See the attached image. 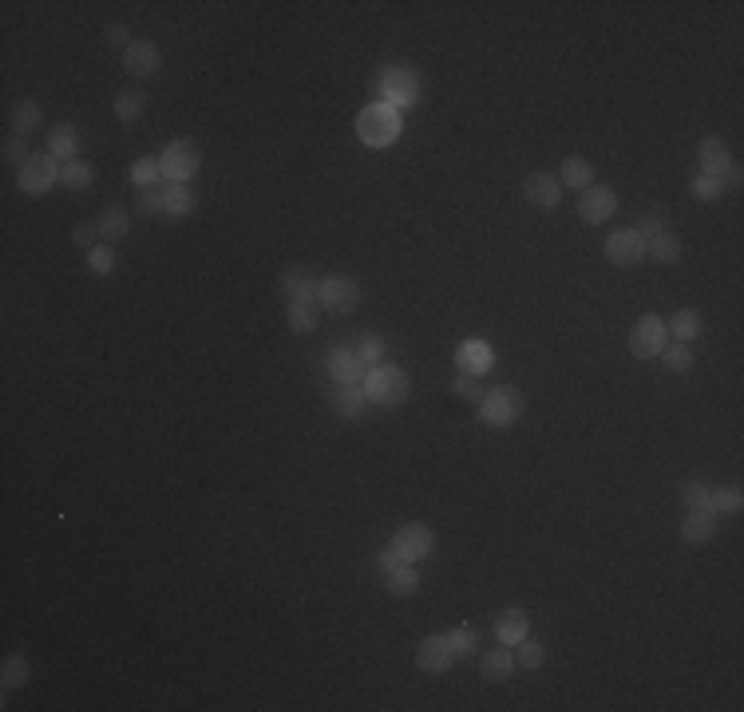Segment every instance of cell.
I'll return each instance as SVG.
<instances>
[{
	"instance_id": "f1b7e54d",
	"label": "cell",
	"mask_w": 744,
	"mask_h": 712,
	"mask_svg": "<svg viewBox=\"0 0 744 712\" xmlns=\"http://www.w3.org/2000/svg\"><path fill=\"white\" fill-rule=\"evenodd\" d=\"M286 321H289L293 333H313L317 321H321V305H317V297L289 301V305H286Z\"/></svg>"
},
{
	"instance_id": "277c9868",
	"label": "cell",
	"mask_w": 744,
	"mask_h": 712,
	"mask_svg": "<svg viewBox=\"0 0 744 712\" xmlns=\"http://www.w3.org/2000/svg\"><path fill=\"white\" fill-rule=\"evenodd\" d=\"M377 95H380V103L396 107V112H408L420 100V75L408 63H388L377 80Z\"/></svg>"
},
{
	"instance_id": "4fadbf2b",
	"label": "cell",
	"mask_w": 744,
	"mask_h": 712,
	"mask_svg": "<svg viewBox=\"0 0 744 712\" xmlns=\"http://www.w3.org/2000/svg\"><path fill=\"white\" fill-rule=\"evenodd\" d=\"M416 665H420L424 673H447L455 665V653L452 645H447V633H432V638L420 641V649H416Z\"/></svg>"
},
{
	"instance_id": "7dc6e473",
	"label": "cell",
	"mask_w": 744,
	"mask_h": 712,
	"mask_svg": "<svg viewBox=\"0 0 744 712\" xmlns=\"http://www.w3.org/2000/svg\"><path fill=\"white\" fill-rule=\"evenodd\" d=\"M630 229L641 238V242H650V238H658L661 229H665V218H661V214H641V218H638V222H633Z\"/></svg>"
},
{
	"instance_id": "e0dca14e",
	"label": "cell",
	"mask_w": 744,
	"mask_h": 712,
	"mask_svg": "<svg viewBox=\"0 0 744 712\" xmlns=\"http://www.w3.org/2000/svg\"><path fill=\"white\" fill-rule=\"evenodd\" d=\"M455 365H459V372H467V376H484V372H491V365H495V348L487 341H479V336H472V341L455 345Z\"/></svg>"
},
{
	"instance_id": "d6a6232c",
	"label": "cell",
	"mask_w": 744,
	"mask_h": 712,
	"mask_svg": "<svg viewBox=\"0 0 744 712\" xmlns=\"http://www.w3.org/2000/svg\"><path fill=\"white\" fill-rule=\"evenodd\" d=\"M677 495H681L685 511H713V487L705 479H681Z\"/></svg>"
},
{
	"instance_id": "b9f144b4",
	"label": "cell",
	"mask_w": 744,
	"mask_h": 712,
	"mask_svg": "<svg viewBox=\"0 0 744 712\" xmlns=\"http://www.w3.org/2000/svg\"><path fill=\"white\" fill-rule=\"evenodd\" d=\"M661 365L673 372V376H685L689 368H693V353H689V345H673L661 353Z\"/></svg>"
},
{
	"instance_id": "60d3db41",
	"label": "cell",
	"mask_w": 744,
	"mask_h": 712,
	"mask_svg": "<svg viewBox=\"0 0 744 712\" xmlns=\"http://www.w3.org/2000/svg\"><path fill=\"white\" fill-rule=\"evenodd\" d=\"M740 507H744V491L740 487L713 491V514H740Z\"/></svg>"
},
{
	"instance_id": "7a4b0ae2",
	"label": "cell",
	"mask_w": 744,
	"mask_h": 712,
	"mask_svg": "<svg viewBox=\"0 0 744 712\" xmlns=\"http://www.w3.org/2000/svg\"><path fill=\"white\" fill-rule=\"evenodd\" d=\"M400 131H404V119H400V112L396 107H388V103H368L365 112L357 115V139L365 142V147H372V151H385V147H392V142L400 139Z\"/></svg>"
},
{
	"instance_id": "c3c4849f",
	"label": "cell",
	"mask_w": 744,
	"mask_h": 712,
	"mask_svg": "<svg viewBox=\"0 0 744 712\" xmlns=\"http://www.w3.org/2000/svg\"><path fill=\"white\" fill-rule=\"evenodd\" d=\"M95 238H100V226H95V222H75V226H72V242H75V246L95 249Z\"/></svg>"
},
{
	"instance_id": "8fae6325",
	"label": "cell",
	"mask_w": 744,
	"mask_h": 712,
	"mask_svg": "<svg viewBox=\"0 0 744 712\" xmlns=\"http://www.w3.org/2000/svg\"><path fill=\"white\" fill-rule=\"evenodd\" d=\"M618 210V194L610 190V186H586L582 190V199H578V218H582L586 226H602V222H610Z\"/></svg>"
},
{
	"instance_id": "d4e9b609",
	"label": "cell",
	"mask_w": 744,
	"mask_h": 712,
	"mask_svg": "<svg viewBox=\"0 0 744 712\" xmlns=\"http://www.w3.org/2000/svg\"><path fill=\"white\" fill-rule=\"evenodd\" d=\"M558 182L582 194L586 186H594V162L582 159V155H566V159H563V174H558Z\"/></svg>"
},
{
	"instance_id": "6da1fadb",
	"label": "cell",
	"mask_w": 744,
	"mask_h": 712,
	"mask_svg": "<svg viewBox=\"0 0 744 712\" xmlns=\"http://www.w3.org/2000/svg\"><path fill=\"white\" fill-rule=\"evenodd\" d=\"M360 388H365V400L372 408H400L412 396V376L400 365H372Z\"/></svg>"
},
{
	"instance_id": "7402d4cb",
	"label": "cell",
	"mask_w": 744,
	"mask_h": 712,
	"mask_svg": "<svg viewBox=\"0 0 744 712\" xmlns=\"http://www.w3.org/2000/svg\"><path fill=\"white\" fill-rule=\"evenodd\" d=\"M717 534V514L713 511H685L681 519V542L689 546H705Z\"/></svg>"
},
{
	"instance_id": "f6af8a7d",
	"label": "cell",
	"mask_w": 744,
	"mask_h": 712,
	"mask_svg": "<svg viewBox=\"0 0 744 712\" xmlns=\"http://www.w3.org/2000/svg\"><path fill=\"white\" fill-rule=\"evenodd\" d=\"M135 214H143V218H162V190H139V199H135Z\"/></svg>"
},
{
	"instance_id": "7bdbcfd3",
	"label": "cell",
	"mask_w": 744,
	"mask_h": 712,
	"mask_svg": "<svg viewBox=\"0 0 744 712\" xmlns=\"http://www.w3.org/2000/svg\"><path fill=\"white\" fill-rule=\"evenodd\" d=\"M87 269H92V273H100V278H107V273L115 269V249H112V242H103V246L87 249Z\"/></svg>"
},
{
	"instance_id": "cb8c5ba5",
	"label": "cell",
	"mask_w": 744,
	"mask_h": 712,
	"mask_svg": "<svg viewBox=\"0 0 744 712\" xmlns=\"http://www.w3.org/2000/svg\"><path fill=\"white\" fill-rule=\"evenodd\" d=\"M281 297L289 301H305V297H317V278L309 269H301V266H293L281 273Z\"/></svg>"
},
{
	"instance_id": "44dd1931",
	"label": "cell",
	"mask_w": 744,
	"mask_h": 712,
	"mask_svg": "<svg viewBox=\"0 0 744 712\" xmlns=\"http://www.w3.org/2000/svg\"><path fill=\"white\" fill-rule=\"evenodd\" d=\"M511 673H515V653H511L507 645H495V649H487L479 657V677H484L487 685H503Z\"/></svg>"
},
{
	"instance_id": "d6986e66",
	"label": "cell",
	"mask_w": 744,
	"mask_h": 712,
	"mask_svg": "<svg viewBox=\"0 0 744 712\" xmlns=\"http://www.w3.org/2000/svg\"><path fill=\"white\" fill-rule=\"evenodd\" d=\"M329 408L341 415L345 424H357L360 415H365V408H368V400H365V388L360 385H333V392H329Z\"/></svg>"
},
{
	"instance_id": "3957f363",
	"label": "cell",
	"mask_w": 744,
	"mask_h": 712,
	"mask_svg": "<svg viewBox=\"0 0 744 712\" xmlns=\"http://www.w3.org/2000/svg\"><path fill=\"white\" fill-rule=\"evenodd\" d=\"M527 412V396L515 388V385H499V388H487L484 400H479V420L495 432H507V427L519 424V415Z\"/></svg>"
},
{
	"instance_id": "7c38bea8",
	"label": "cell",
	"mask_w": 744,
	"mask_h": 712,
	"mask_svg": "<svg viewBox=\"0 0 744 712\" xmlns=\"http://www.w3.org/2000/svg\"><path fill=\"white\" fill-rule=\"evenodd\" d=\"M162 68V52L155 40H131L123 48V72L135 75V80H147Z\"/></svg>"
},
{
	"instance_id": "484cf974",
	"label": "cell",
	"mask_w": 744,
	"mask_h": 712,
	"mask_svg": "<svg viewBox=\"0 0 744 712\" xmlns=\"http://www.w3.org/2000/svg\"><path fill=\"white\" fill-rule=\"evenodd\" d=\"M147 92L143 87H123V92L115 95V119L119 123H139L143 119V112H147Z\"/></svg>"
},
{
	"instance_id": "1f68e13d",
	"label": "cell",
	"mask_w": 744,
	"mask_h": 712,
	"mask_svg": "<svg viewBox=\"0 0 744 712\" xmlns=\"http://www.w3.org/2000/svg\"><path fill=\"white\" fill-rule=\"evenodd\" d=\"M385 586L392 598H412L416 590H420V570H416V562H404L396 566L392 574H385Z\"/></svg>"
},
{
	"instance_id": "ab89813d",
	"label": "cell",
	"mask_w": 744,
	"mask_h": 712,
	"mask_svg": "<svg viewBox=\"0 0 744 712\" xmlns=\"http://www.w3.org/2000/svg\"><path fill=\"white\" fill-rule=\"evenodd\" d=\"M689 190H693L697 202H717L720 194H725V179H713V174H697V179L689 182Z\"/></svg>"
},
{
	"instance_id": "603a6c76",
	"label": "cell",
	"mask_w": 744,
	"mask_h": 712,
	"mask_svg": "<svg viewBox=\"0 0 744 712\" xmlns=\"http://www.w3.org/2000/svg\"><path fill=\"white\" fill-rule=\"evenodd\" d=\"M665 328H670V336L677 345H693L697 336L705 333V321H701V313L697 309H677L670 321H665Z\"/></svg>"
},
{
	"instance_id": "ffe728a7",
	"label": "cell",
	"mask_w": 744,
	"mask_h": 712,
	"mask_svg": "<svg viewBox=\"0 0 744 712\" xmlns=\"http://www.w3.org/2000/svg\"><path fill=\"white\" fill-rule=\"evenodd\" d=\"M523 638H531V621H527V613H523L519 606H507L495 618V641L499 645H507V649H515V645Z\"/></svg>"
},
{
	"instance_id": "f546056e",
	"label": "cell",
	"mask_w": 744,
	"mask_h": 712,
	"mask_svg": "<svg viewBox=\"0 0 744 712\" xmlns=\"http://www.w3.org/2000/svg\"><path fill=\"white\" fill-rule=\"evenodd\" d=\"M645 258H653L658 266H673V261L681 258V238H677L673 229H661L658 238L645 242Z\"/></svg>"
},
{
	"instance_id": "f35d334b",
	"label": "cell",
	"mask_w": 744,
	"mask_h": 712,
	"mask_svg": "<svg viewBox=\"0 0 744 712\" xmlns=\"http://www.w3.org/2000/svg\"><path fill=\"white\" fill-rule=\"evenodd\" d=\"M357 356L365 360V365H385V336H377V333H365V336H357Z\"/></svg>"
},
{
	"instance_id": "9a60e30c",
	"label": "cell",
	"mask_w": 744,
	"mask_h": 712,
	"mask_svg": "<svg viewBox=\"0 0 744 712\" xmlns=\"http://www.w3.org/2000/svg\"><path fill=\"white\" fill-rule=\"evenodd\" d=\"M523 194H527V202L539 206V210H554V206L563 202V182H558V174H551V171H534V174H527V182H523Z\"/></svg>"
},
{
	"instance_id": "4316f807",
	"label": "cell",
	"mask_w": 744,
	"mask_h": 712,
	"mask_svg": "<svg viewBox=\"0 0 744 712\" xmlns=\"http://www.w3.org/2000/svg\"><path fill=\"white\" fill-rule=\"evenodd\" d=\"M75 151H80V131H75L72 123H56L48 135V155L60 159V162H72Z\"/></svg>"
},
{
	"instance_id": "30bf717a",
	"label": "cell",
	"mask_w": 744,
	"mask_h": 712,
	"mask_svg": "<svg viewBox=\"0 0 744 712\" xmlns=\"http://www.w3.org/2000/svg\"><path fill=\"white\" fill-rule=\"evenodd\" d=\"M325 372H329L333 385H360L368 365L357 356L353 345H333L329 353H325Z\"/></svg>"
},
{
	"instance_id": "5b68a950",
	"label": "cell",
	"mask_w": 744,
	"mask_h": 712,
	"mask_svg": "<svg viewBox=\"0 0 744 712\" xmlns=\"http://www.w3.org/2000/svg\"><path fill=\"white\" fill-rule=\"evenodd\" d=\"M665 348H670V328H665V317H658V313L638 317V325L630 328V356L633 360H658Z\"/></svg>"
},
{
	"instance_id": "83f0119b",
	"label": "cell",
	"mask_w": 744,
	"mask_h": 712,
	"mask_svg": "<svg viewBox=\"0 0 744 712\" xmlns=\"http://www.w3.org/2000/svg\"><path fill=\"white\" fill-rule=\"evenodd\" d=\"M8 123H13V135H32V131H40L44 123V112H40V103L36 100H16L13 103V112H8Z\"/></svg>"
},
{
	"instance_id": "d590c367",
	"label": "cell",
	"mask_w": 744,
	"mask_h": 712,
	"mask_svg": "<svg viewBox=\"0 0 744 712\" xmlns=\"http://www.w3.org/2000/svg\"><path fill=\"white\" fill-rule=\"evenodd\" d=\"M543 661H546V649H543V641H531V638H523V641L515 645V669L539 673V669H543Z\"/></svg>"
},
{
	"instance_id": "8d00e7d4",
	"label": "cell",
	"mask_w": 744,
	"mask_h": 712,
	"mask_svg": "<svg viewBox=\"0 0 744 712\" xmlns=\"http://www.w3.org/2000/svg\"><path fill=\"white\" fill-rule=\"evenodd\" d=\"M447 645H452L455 661L459 657H472V653H479V629L475 626H455L452 633H447Z\"/></svg>"
},
{
	"instance_id": "836d02e7",
	"label": "cell",
	"mask_w": 744,
	"mask_h": 712,
	"mask_svg": "<svg viewBox=\"0 0 744 712\" xmlns=\"http://www.w3.org/2000/svg\"><path fill=\"white\" fill-rule=\"evenodd\" d=\"M95 182V167L92 162H83V159H72V162H64V171H60V186H68V190H87V186Z\"/></svg>"
},
{
	"instance_id": "5bb4252c",
	"label": "cell",
	"mask_w": 744,
	"mask_h": 712,
	"mask_svg": "<svg viewBox=\"0 0 744 712\" xmlns=\"http://www.w3.org/2000/svg\"><path fill=\"white\" fill-rule=\"evenodd\" d=\"M697 167H701V174H713V179H725V174L737 167L729 155V142L720 135H705L701 142H697Z\"/></svg>"
},
{
	"instance_id": "ee69618b",
	"label": "cell",
	"mask_w": 744,
	"mask_h": 712,
	"mask_svg": "<svg viewBox=\"0 0 744 712\" xmlns=\"http://www.w3.org/2000/svg\"><path fill=\"white\" fill-rule=\"evenodd\" d=\"M452 392L459 400H467V404H479L484 400V385H479V376H467V372H459V376L452 380Z\"/></svg>"
},
{
	"instance_id": "52a82bcc",
	"label": "cell",
	"mask_w": 744,
	"mask_h": 712,
	"mask_svg": "<svg viewBox=\"0 0 744 712\" xmlns=\"http://www.w3.org/2000/svg\"><path fill=\"white\" fill-rule=\"evenodd\" d=\"M159 167H162V179H167V182H191L194 174H199V167H202V151L194 147L191 139H174V142L162 147Z\"/></svg>"
},
{
	"instance_id": "74e56055",
	"label": "cell",
	"mask_w": 744,
	"mask_h": 712,
	"mask_svg": "<svg viewBox=\"0 0 744 712\" xmlns=\"http://www.w3.org/2000/svg\"><path fill=\"white\" fill-rule=\"evenodd\" d=\"M159 174H162V167H159L155 155H143V159L131 162V182H135L139 190H151V186L159 182Z\"/></svg>"
},
{
	"instance_id": "e575fe53",
	"label": "cell",
	"mask_w": 744,
	"mask_h": 712,
	"mask_svg": "<svg viewBox=\"0 0 744 712\" xmlns=\"http://www.w3.org/2000/svg\"><path fill=\"white\" fill-rule=\"evenodd\" d=\"M28 677H32L28 657H24V653H13V657L5 661V669H0V685H5V693H13V688L28 685Z\"/></svg>"
},
{
	"instance_id": "ba28073f",
	"label": "cell",
	"mask_w": 744,
	"mask_h": 712,
	"mask_svg": "<svg viewBox=\"0 0 744 712\" xmlns=\"http://www.w3.org/2000/svg\"><path fill=\"white\" fill-rule=\"evenodd\" d=\"M60 159H52L48 151L44 155H32L24 167H20V174H16V182H20V190L28 194V199H40V194H48L52 186L60 182Z\"/></svg>"
},
{
	"instance_id": "8992f818",
	"label": "cell",
	"mask_w": 744,
	"mask_h": 712,
	"mask_svg": "<svg viewBox=\"0 0 744 712\" xmlns=\"http://www.w3.org/2000/svg\"><path fill=\"white\" fill-rule=\"evenodd\" d=\"M317 305H321L325 313H337V317L357 313V305H360V285L348 278V273H329V278L317 281Z\"/></svg>"
},
{
	"instance_id": "4dcf8cb0",
	"label": "cell",
	"mask_w": 744,
	"mask_h": 712,
	"mask_svg": "<svg viewBox=\"0 0 744 712\" xmlns=\"http://www.w3.org/2000/svg\"><path fill=\"white\" fill-rule=\"evenodd\" d=\"M95 226H100V238L119 242V238H127V229H131V214L123 210V206H103L100 218H95Z\"/></svg>"
},
{
	"instance_id": "2e32d148",
	"label": "cell",
	"mask_w": 744,
	"mask_h": 712,
	"mask_svg": "<svg viewBox=\"0 0 744 712\" xmlns=\"http://www.w3.org/2000/svg\"><path fill=\"white\" fill-rule=\"evenodd\" d=\"M606 261L610 266H638V261H645V242L633 229H614L606 238Z\"/></svg>"
},
{
	"instance_id": "ac0fdd59",
	"label": "cell",
	"mask_w": 744,
	"mask_h": 712,
	"mask_svg": "<svg viewBox=\"0 0 744 712\" xmlns=\"http://www.w3.org/2000/svg\"><path fill=\"white\" fill-rule=\"evenodd\" d=\"M199 210V194L191 190V182H171L162 190V222H182Z\"/></svg>"
},
{
	"instance_id": "681fc988",
	"label": "cell",
	"mask_w": 744,
	"mask_h": 712,
	"mask_svg": "<svg viewBox=\"0 0 744 712\" xmlns=\"http://www.w3.org/2000/svg\"><path fill=\"white\" fill-rule=\"evenodd\" d=\"M396 566H404L400 551H396V546H385V551L377 554V570H380V574H392V570H396Z\"/></svg>"
},
{
	"instance_id": "bcb514c9",
	"label": "cell",
	"mask_w": 744,
	"mask_h": 712,
	"mask_svg": "<svg viewBox=\"0 0 744 712\" xmlns=\"http://www.w3.org/2000/svg\"><path fill=\"white\" fill-rule=\"evenodd\" d=\"M32 155H28V139L24 135H8L5 139V162H13V167H24Z\"/></svg>"
},
{
	"instance_id": "9c48e42d",
	"label": "cell",
	"mask_w": 744,
	"mask_h": 712,
	"mask_svg": "<svg viewBox=\"0 0 744 712\" xmlns=\"http://www.w3.org/2000/svg\"><path fill=\"white\" fill-rule=\"evenodd\" d=\"M388 546H396L404 562H420V558H428L436 551V531L428 522H404V527L392 531Z\"/></svg>"
},
{
	"instance_id": "f907efd6",
	"label": "cell",
	"mask_w": 744,
	"mask_h": 712,
	"mask_svg": "<svg viewBox=\"0 0 744 712\" xmlns=\"http://www.w3.org/2000/svg\"><path fill=\"white\" fill-rule=\"evenodd\" d=\"M103 36H107V44H112V48H127V44H131V32H127L123 24H107Z\"/></svg>"
}]
</instances>
